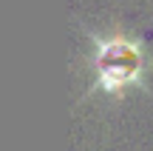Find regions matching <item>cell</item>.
<instances>
[{
    "label": "cell",
    "mask_w": 153,
    "mask_h": 151,
    "mask_svg": "<svg viewBox=\"0 0 153 151\" xmlns=\"http://www.w3.org/2000/svg\"><path fill=\"white\" fill-rule=\"evenodd\" d=\"M88 51L82 57L88 89L79 103L94 97L105 100L111 108H119L131 91L153 94V54L145 37L114 26L108 32H85Z\"/></svg>",
    "instance_id": "1"
}]
</instances>
